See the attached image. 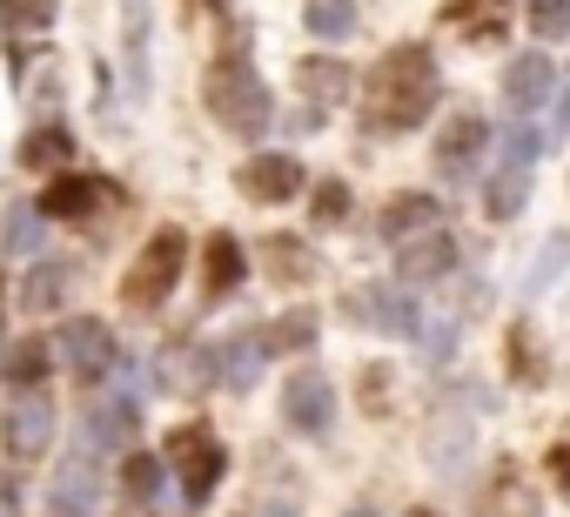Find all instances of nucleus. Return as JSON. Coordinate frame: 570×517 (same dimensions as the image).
<instances>
[{"label":"nucleus","instance_id":"nucleus-1","mask_svg":"<svg viewBox=\"0 0 570 517\" xmlns=\"http://www.w3.org/2000/svg\"><path fill=\"white\" fill-rule=\"evenodd\" d=\"M430 108H436V55L430 48H390L376 61V75H370V95H363L370 128L376 135H403Z\"/></svg>","mask_w":570,"mask_h":517},{"label":"nucleus","instance_id":"nucleus-2","mask_svg":"<svg viewBox=\"0 0 570 517\" xmlns=\"http://www.w3.org/2000/svg\"><path fill=\"white\" fill-rule=\"evenodd\" d=\"M181 263H188V235H181V228H161V235L135 255V270H128V283H121V303H128V310H161V303L175 296V283H181Z\"/></svg>","mask_w":570,"mask_h":517},{"label":"nucleus","instance_id":"nucleus-3","mask_svg":"<svg viewBox=\"0 0 570 517\" xmlns=\"http://www.w3.org/2000/svg\"><path fill=\"white\" fill-rule=\"evenodd\" d=\"M208 115H215L228 135H262V128H268V88L228 55V61H215V75H208Z\"/></svg>","mask_w":570,"mask_h":517},{"label":"nucleus","instance_id":"nucleus-4","mask_svg":"<svg viewBox=\"0 0 570 517\" xmlns=\"http://www.w3.org/2000/svg\"><path fill=\"white\" fill-rule=\"evenodd\" d=\"M537 148H543V135H530V128H510V135H503V162L490 168V188H483L490 222H510V215L523 208V195H530V168H537Z\"/></svg>","mask_w":570,"mask_h":517},{"label":"nucleus","instance_id":"nucleus-5","mask_svg":"<svg viewBox=\"0 0 570 517\" xmlns=\"http://www.w3.org/2000/svg\"><path fill=\"white\" fill-rule=\"evenodd\" d=\"M168 464L181 470V497H188V504H208L215 484H222V470H228L215 430H202V423H181V430L168 437Z\"/></svg>","mask_w":570,"mask_h":517},{"label":"nucleus","instance_id":"nucleus-6","mask_svg":"<svg viewBox=\"0 0 570 517\" xmlns=\"http://www.w3.org/2000/svg\"><path fill=\"white\" fill-rule=\"evenodd\" d=\"M208 383H222L215 350H202V343H188V336H175V343L155 350V390H168V397H202Z\"/></svg>","mask_w":570,"mask_h":517},{"label":"nucleus","instance_id":"nucleus-7","mask_svg":"<svg viewBox=\"0 0 570 517\" xmlns=\"http://www.w3.org/2000/svg\"><path fill=\"white\" fill-rule=\"evenodd\" d=\"M0 443H8V457H14V464H35V457L55 443V403H48L41 390H21V397L8 403V423H0Z\"/></svg>","mask_w":570,"mask_h":517},{"label":"nucleus","instance_id":"nucleus-8","mask_svg":"<svg viewBox=\"0 0 570 517\" xmlns=\"http://www.w3.org/2000/svg\"><path fill=\"white\" fill-rule=\"evenodd\" d=\"M483 148H490V121H483V115L443 121V135H436V175H443V182H470L476 162H483Z\"/></svg>","mask_w":570,"mask_h":517},{"label":"nucleus","instance_id":"nucleus-9","mask_svg":"<svg viewBox=\"0 0 570 517\" xmlns=\"http://www.w3.org/2000/svg\"><path fill=\"white\" fill-rule=\"evenodd\" d=\"M282 417H289L296 430H309V437H323L330 417H336V390H330V377H316V370L289 377V390H282Z\"/></svg>","mask_w":570,"mask_h":517},{"label":"nucleus","instance_id":"nucleus-10","mask_svg":"<svg viewBox=\"0 0 570 517\" xmlns=\"http://www.w3.org/2000/svg\"><path fill=\"white\" fill-rule=\"evenodd\" d=\"M396 270H403V283H443V276L456 270V242H450V228L436 222V228L410 235L403 255H396Z\"/></svg>","mask_w":570,"mask_h":517},{"label":"nucleus","instance_id":"nucleus-11","mask_svg":"<svg viewBox=\"0 0 570 517\" xmlns=\"http://www.w3.org/2000/svg\"><path fill=\"white\" fill-rule=\"evenodd\" d=\"M503 101H510L517 115H537L543 101H557V68H550V55H517V61L503 68Z\"/></svg>","mask_w":570,"mask_h":517},{"label":"nucleus","instance_id":"nucleus-12","mask_svg":"<svg viewBox=\"0 0 570 517\" xmlns=\"http://www.w3.org/2000/svg\"><path fill=\"white\" fill-rule=\"evenodd\" d=\"M242 195L248 202H289V195H303V162H289V155H255V162H242Z\"/></svg>","mask_w":570,"mask_h":517},{"label":"nucleus","instance_id":"nucleus-13","mask_svg":"<svg viewBox=\"0 0 570 517\" xmlns=\"http://www.w3.org/2000/svg\"><path fill=\"white\" fill-rule=\"evenodd\" d=\"M296 88H303V101H309V128H316V115H323V108H336L356 81H350V68H343V61L316 55V61H303V68H296Z\"/></svg>","mask_w":570,"mask_h":517},{"label":"nucleus","instance_id":"nucleus-14","mask_svg":"<svg viewBox=\"0 0 570 517\" xmlns=\"http://www.w3.org/2000/svg\"><path fill=\"white\" fill-rule=\"evenodd\" d=\"M61 350H68V363H75L81 383L108 377V363H115V336H108L101 323H68V330H61Z\"/></svg>","mask_w":570,"mask_h":517},{"label":"nucleus","instance_id":"nucleus-15","mask_svg":"<svg viewBox=\"0 0 570 517\" xmlns=\"http://www.w3.org/2000/svg\"><path fill=\"white\" fill-rule=\"evenodd\" d=\"M95 202H101V182L68 168V175H55V182H48L41 215H48V222H88V208H95Z\"/></svg>","mask_w":570,"mask_h":517},{"label":"nucleus","instance_id":"nucleus-16","mask_svg":"<svg viewBox=\"0 0 570 517\" xmlns=\"http://www.w3.org/2000/svg\"><path fill=\"white\" fill-rule=\"evenodd\" d=\"M443 215H436V195H396V202H383V215H376V228H383V242H410V235H423V228H436Z\"/></svg>","mask_w":570,"mask_h":517},{"label":"nucleus","instance_id":"nucleus-17","mask_svg":"<svg viewBox=\"0 0 570 517\" xmlns=\"http://www.w3.org/2000/svg\"><path fill=\"white\" fill-rule=\"evenodd\" d=\"M350 310L356 316H370L376 330H390V336H410L416 330V303L403 296V290H370V296H350Z\"/></svg>","mask_w":570,"mask_h":517},{"label":"nucleus","instance_id":"nucleus-18","mask_svg":"<svg viewBox=\"0 0 570 517\" xmlns=\"http://www.w3.org/2000/svg\"><path fill=\"white\" fill-rule=\"evenodd\" d=\"M21 162L35 168V175H68V162H75V135L68 128H35L28 142H21Z\"/></svg>","mask_w":570,"mask_h":517},{"label":"nucleus","instance_id":"nucleus-19","mask_svg":"<svg viewBox=\"0 0 570 517\" xmlns=\"http://www.w3.org/2000/svg\"><path fill=\"white\" fill-rule=\"evenodd\" d=\"M68 283H75L68 263H41V270H28V283H21V310H28V316L61 310V303H68Z\"/></svg>","mask_w":570,"mask_h":517},{"label":"nucleus","instance_id":"nucleus-20","mask_svg":"<svg viewBox=\"0 0 570 517\" xmlns=\"http://www.w3.org/2000/svg\"><path fill=\"white\" fill-rule=\"evenodd\" d=\"M262 357H268V343H262V330H255V336H235L228 350H215V370H222L228 390H248V383L262 377Z\"/></svg>","mask_w":570,"mask_h":517},{"label":"nucleus","instance_id":"nucleus-21","mask_svg":"<svg viewBox=\"0 0 570 517\" xmlns=\"http://www.w3.org/2000/svg\"><path fill=\"white\" fill-rule=\"evenodd\" d=\"M242 270H248L242 242H235V235H208V290H215V296H228V290L242 283Z\"/></svg>","mask_w":570,"mask_h":517},{"label":"nucleus","instance_id":"nucleus-22","mask_svg":"<svg viewBox=\"0 0 570 517\" xmlns=\"http://www.w3.org/2000/svg\"><path fill=\"white\" fill-rule=\"evenodd\" d=\"M48 363H55V350H48L41 336H21V343L8 350V383H14V390H41Z\"/></svg>","mask_w":570,"mask_h":517},{"label":"nucleus","instance_id":"nucleus-23","mask_svg":"<svg viewBox=\"0 0 570 517\" xmlns=\"http://www.w3.org/2000/svg\"><path fill=\"white\" fill-rule=\"evenodd\" d=\"M55 510H61V517H88V510H95V477H88L81 457L61 464V477H55Z\"/></svg>","mask_w":570,"mask_h":517},{"label":"nucleus","instance_id":"nucleus-24","mask_svg":"<svg viewBox=\"0 0 570 517\" xmlns=\"http://www.w3.org/2000/svg\"><path fill=\"white\" fill-rule=\"evenodd\" d=\"M268 270H275L282 283H309V276H316V255H309L303 242H289V235H275V242H268Z\"/></svg>","mask_w":570,"mask_h":517},{"label":"nucleus","instance_id":"nucleus-25","mask_svg":"<svg viewBox=\"0 0 570 517\" xmlns=\"http://www.w3.org/2000/svg\"><path fill=\"white\" fill-rule=\"evenodd\" d=\"M135 423H141V410H135L128 397H108V403L95 410V423H88V430H95L101 443H128V437H135Z\"/></svg>","mask_w":570,"mask_h":517},{"label":"nucleus","instance_id":"nucleus-26","mask_svg":"<svg viewBox=\"0 0 570 517\" xmlns=\"http://www.w3.org/2000/svg\"><path fill=\"white\" fill-rule=\"evenodd\" d=\"M262 343H268V357H275V350H309V343H316V316H309V310H289L282 323L262 330Z\"/></svg>","mask_w":570,"mask_h":517},{"label":"nucleus","instance_id":"nucleus-27","mask_svg":"<svg viewBox=\"0 0 570 517\" xmlns=\"http://www.w3.org/2000/svg\"><path fill=\"white\" fill-rule=\"evenodd\" d=\"M161 470H168V457H141V450H135V457L121 464V490H128L135 504H148V497L161 490Z\"/></svg>","mask_w":570,"mask_h":517},{"label":"nucleus","instance_id":"nucleus-28","mask_svg":"<svg viewBox=\"0 0 570 517\" xmlns=\"http://www.w3.org/2000/svg\"><path fill=\"white\" fill-rule=\"evenodd\" d=\"M309 28L323 41H343V35H356V8L350 0H309Z\"/></svg>","mask_w":570,"mask_h":517},{"label":"nucleus","instance_id":"nucleus-29","mask_svg":"<svg viewBox=\"0 0 570 517\" xmlns=\"http://www.w3.org/2000/svg\"><path fill=\"white\" fill-rule=\"evenodd\" d=\"M530 35H537V41L570 35V0H530Z\"/></svg>","mask_w":570,"mask_h":517},{"label":"nucleus","instance_id":"nucleus-30","mask_svg":"<svg viewBox=\"0 0 570 517\" xmlns=\"http://www.w3.org/2000/svg\"><path fill=\"white\" fill-rule=\"evenodd\" d=\"M41 222H48L41 208H14L8 215V248H35L41 242Z\"/></svg>","mask_w":570,"mask_h":517},{"label":"nucleus","instance_id":"nucleus-31","mask_svg":"<svg viewBox=\"0 0 570 517\" xmlns=\"http://www.w3.org/2000/svg\"><path fill=\"white\" fill-rule=\"evenodd\" d=\"M563 255H570V242H550V255H537V263H530V283H523L530 296H543V290H550V276L563 270Z\"/></svg>","mask_w":570,"mask_h":517},{"label":"nucleus","instance_id":"nucleus-32","mask_svg":"<svg viewBox=\"0 0 570 517\" xmlns=\"http://www.w3.org/2000/svg\"><path fill=\"white\" fill-rule=\"evenodd\" d=\"M343 215H350V188H343V182H323V188H316V222L330 228V222H343Z\"/></svg>","mask_w":570,"mask_h":517},{"label":"nucleus","instance_id":"nucleus-33","mask_svg":"<svg viewBox=\"0 0 570 517\" xmlns=\"http://www.w3.org/2000/svg\"><path fill=\"white\" fill-rule=\"evenodd\" d=\"M503 8H510V0H456L450 14H456V21H490V28H497V14H503Z\"/></svg>","mask_w":570,"mask_h":517},{"label":"nucleus","instance_id":"nucleus-34","mask_svg":"<svg viewBox=\"0 0 570 517\" xmlns=\"http://www.w3.org/2000/svg\"><path fill=\"white\" fill-rule=\"evenodd\" d=\"M490 510H497V517H537V510H530V497H523L517 484H503V497H490Z\"/></svg>","mask_w":570,"mask_h":517},{"label":"nucleus","instance_id":"nucleus-35","mask_svg":"<svg viewBox=\"0 0 570 517\" xmlns=\"http://www.w3.org/2000/svg\"><path fill=\"white\" fill-rule=\"evenodd\" d=\"M570 135V95H557V108H550V128H543V148H557Z\"/></svg>","mask_w":570,"mask_h":517},{"label":"nucleus","instance_id":"nucleus-36","mask_svg":"<svg viewBox=\"0 0 570 517\" xmlns=\"http://www.w3.org/2000/svg\"><path fill=\"white\" fill-rule=\"evenodd\" d=\"M0 517H21V484L0 470Z\"/></svg>","mask_w":570,"mask_h":517},{"label":"nucleus","instance_id":"nucleus-37","mask_svg":"<svg viewBox=\"0 0 570 517\" xmlns=\"http://www.w3.org/2000/svg\"><path fill=\"white\" fill-rule=\"evenodd\" d=\"M550 477L570 490V443H557V450H550Z\"/></svg>","mask_w":570,"mask_h":517},{"label":"nucleus","instance_id":"nucleus-38","mask_svg":"<svg viewBox=\"0 0 570 517\" xmlns=\"http://www.w3.org/2000/svg\"><path fill=\"white\" fill-rule=\"evenodd\" d=\"M248 517H296L289 504H262V510H248Z\"/></svg>","mask_w":570,"mask_h":517},{"label":"nucleus","instance_id":"nucleus-39","mask_svg":"<svg viewBox=\"0 0 570 517\" xmlns=\"http://www.w3.org/2000/svg\"><path fill=\"white\" fill-rule=\"evenodd\" d=\"M350 517H376V504H356V510H350Z\"/></svg>","mask_w":570,"mask_h":517},{"label":"nucleus","instance_id":"nucleus-40","mask_svg":"<svg viewBox=\"0 0 570 517\" xmlns=\"http://www.w3.org/2000/svg\"><path fill=\"white\" fill-rule=\"evenodd\" d=\"M410 517H436V510H410Z\"/></svg>","mask_w":570,"mask_h":517}]
</instances>
